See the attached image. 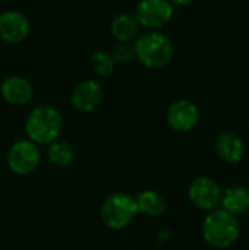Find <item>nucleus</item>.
<instances>
[{"mask_svg":"<svg viewBox=\"0 0 249 250\" xmlns=\"http://www.w3.org/2000/svg\"><path fill=\"white\" fill-rule=\"evenodd\" d=\"M201 233L204 240L216 249H227L233 246L241 236V224L238 217L217 208L204 218Z\"/></svg>","mask_w":249,"mask_h":250,"instance_id":"obj_1","label":"nucleus"},{"mask_svg":"<svg viewBox=\"0 0 249 250\" xmlns=\"http://www.w3.org/2000/svg\"><path fill=\"white\" fill-rule=\"evenodd\" d=\"M136 60L148 69L166 67L175 54L170 38L158 31H148L136 37L134 41Z\"/></svg>","mask_w":249,"mask_h":250,"instance_id":"obj_2","label":"nucleus"},{"mask_svg":"<svg viewBox=\"0 0 249 250\" xmlns=\"http://www.w3.org/2000/svg\"><path fill=\"white\" fill-rule=\"evenodd\" d=\"M63 127V117L53 105H38L32 108L25 120V133L29 141L48 145L59 138Z\"/></svg>","mask_w":249,"mask_h":250,"instance_id":"obj_3","label":"nucleus"},{"mask_svg":"<svg viewBox=\"0 0 249 250\" xmlns=\"http://www.w3.org/2000/svg\"><path fill=\"white\" fill-rule=\"evenodd\" d=\"M138 214L135 196L125 192H114L109 195L100 208V217L104 226L112 230H122L128 227Z\"/></svg>","mask_w":249,"mask_h":250,"instance_id":"obj_4","label":"nucleus"},{"mask_svg":"<svg viewBox=\"0 0 249 250\" xmlns=\"http://www.w3.org/2000/svg\"><path fill=\"white\" fill-rule=\"evenodd\" d=\"M7 167L18 176H28L34 173L41 163V151L37 144L26 139H18L7 151Z\"/></svg>","mask_w":249,"mask_h":250,"instance_id":"obj_5","label":"nucleus"},{"mask_svg":"<svg viewBox=\"0 0 249 250\" xmlns=\"http://www.w3.org/2000/svg\"><path fill=\"white\" fill-rule=\"evenodd\" d=\"M223 189L222 186L208 176L195 177L188 189V198L191 204L205 212H211L220 207Z\"/></svg>","mask_w":249,"mask_h":250,"instance_id":"obj_6","label":"nucleus"},{"mask_svg":"<svg viewBox=\"0 0 249 250\" xmlns=\"http://www.w3.org/2000/svg\"><path fill=\"white\" fill-rule=\"evenodd\" d=\"M175 6L169 0H141L135 9L139 26L157 31L166 26L173 18Z\"/></svg>","mask_w":249,"mask_h":250,"instance_id":"obj_7","label":"nucleus"},{"mask_svg":"<svg viewBox=\"0 0 249 250\" xmlns=\"http://www.w3.org/2000/svg\"><path fill=\"white\" fill-rule=\"evenodd\" d=\"M166 122L175 132H189L200 122V108L189 100H176L166 111Z\"/></svg>","mask_w":249,"mask_h":250,"instance_id":"obj_8","label":"nucleus"},{"mask_svg":"<svg viewBox=\"0 0 249 250\" xmlns=\"http://www.w3.org/2000/svg\"><path fill=\"white\" fill-rule=\"evenodd\" d=\"M31 31L29 19L19 10H6L0 13V38L9 44L23 41Z\"/></svg>","mask_w":249,"mask_h":250,"instance_id":"obj_9","label":"nucleus"},{"mask_svg":"<svg viewBox=\"0 0 249 250\" xmlns=\"http://www.w3.org/2000/svg\"><path fill=\"white\" fill-rule=\"evenodd\" d=\"M103 100V86L94 79L79 82L70 97L72 107L79 113L94 111Z\"/></svg>","mask_w":249,"mask_h":250,"instance_id":"obj_10","label":"nucleus"},{"mask_svg":"<svg viewBox=\"0 0 249 250\" xmlns=\"http://www.w3.org/2000/svg\"><path fill=\"white\" fill-rule=\"evenodd\" d=\"M0 94L7 104L21 107L29 103L34 94V88L26 78L13 75L1 82Z\"/></svg>","mask_w":249,"mask_h":250,"instance_id":"obj_11","label":"nucleus"},{"mask_svg":"<svg viewBox=\"0 0 249 250\" xmlns=\"http://www.w3.org/2000/svg\"><path fill=\"white\" fill-rule=\"evenodd\" d=\"M214 149L219 158L227 164H236L244 158V141L233 132H223L216 138Z\"/></svg>","mask_w":249,"mask_h":250,"instance_id":"obj_12","label":"nucleus"},{"mask_svg":"<svg viewBox=\"0 0 249 250\" xmlns=\"http://www.w3.org/2000/svg\"><path fill=\"white\" fill-rule=\"evenodd\" d=\"M220 207L235 217L245 214L249 211V188L238 185L223 190Z\"/></svg>","mask_w":249,"mask_h":250,"instance_id":"obj_13","label":"nucleus"},{"mask_svg":"<svg viewBox=\"0 0 249 250\" xmlns=\"http://www.w3.org/2000/svg\"><path fill=\"white\" fill-rule=\"evenodd\" d=\"M110 31L119 42H134L139 35V23L134 15L119 13L112 19Z\"/></svg>","mask_w":249,"mask_h":250,"instance_id":"obj_14","label":"nucleus"},{"mask_svg":"<svg viewBox=\"0 0 249 250\" xmlns=\"http://www.w3.org/2000/svg\"><path fill=\"white\" fill-rule=\"evenodd\" d=\"M138 212L147 217H161L167 209L166 199L156 190H142L135 196Z\"/></svg>","mask_w":249,"mask_h":250,"instance_id":"obj_15","label":"nucleus"},{"mask_svg":"<svg viewBox=\"0 0 249 250\" xmlns=\"http://www.w3.org/2000/svg\"><path fill=\"white\" fill-rule=\"evenodd\" d=\"M47 158L51 164L57 167H66L75 160V149L72 144L65 139H54L47 145Z\"/></svg>","mask_w":249,"mask_h":250,"instance_id":"obj_16","label":"nucleus"},{"mask_svg":"<svg viewBox=\"0 0 249 250\" xmlns=\"http://www.w3.org/2000/svg\"><path fill=\"white\" fill-rule=\"evenodd\" d=\"M91 67L98 76H110L114 72L116 63L112 57V54L106 51H95L92 53L91 59Z\"/></svg>","mask_w":249,"mask_h":250,"instance_id":"obj_17","label":"nucleus"},{"mask_svg":"<svg viewBox=\"0 0 249 250\" xmlns=\"http://www.w3.org/2000/svg\"><path fill=\"white\" fill-rule=\"evenodd\" d=\"M112 57L114 60V63L117 64H128L134 60H136V53H135V45L134 42H119L113 53Z\"/></svg>","mask_w":249,"mask_h":250,"instance_id":"obj_18","label":"nucleus"},{"mask_svg":"<svg viewBox=\"0 0 249 250\" xmlns=\"http://www.w3.org/2000/svg\"><path fill=\"white\" fill-rule=\"evenodd\" d=\"M173 6H178V7H183V6H188L191 4L194 0H169Z\"/></svg>","mask_w":249,"mask_h":250,"instance_id":"obj_19","label":"nucleus"}]
</instances>
